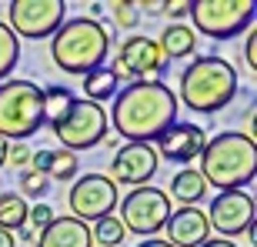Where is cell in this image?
I'll return each mask as SVG.
<instances>
[{
    "instance_id": "1",
    "label": "cell",
    "mask_w": 257,
    "mask_h": 247,
    "mask_svg": "<svg viewBox=\"0 0 257 247\" xmlns=\"http://www.w3.org/2000/svg\"><path fill=\"white\" fill-rule=\"evenodd\" d=\"M114 131L124 144H151L177 120V97L164 80H137L114 97Z\"/></svg>"
},
{
    "instance_id": "2",
    "label": "cell",
    "mask_w": 257,
    "mask_h": 247,
    "mask_svg": "<svg viewBox=\"0 0 257 247\" xmlns=\"http://www.w3.org/2000/svg\"><path fill=\"white\" fill-rule=\"evenodd\" d=\"M200 177L207 187L224 190H244L257 174V147L240 131H220L207 137L200 151Z\"/></svg>"
},
{
    "instance_id": "3",
    "label": "cell",
    "mask_w": 257,
    "mask_h": 247,
    "mask_svg": "<svg viewBox=\"0 0 257 247\" xmlns=\"http://www.w3.org/2000/svg\"><path fill=\"white\" fill-rule=\"evenodd\" d=\"M110 57V34L94 17H74L64 20L57 34L50 37V60L74 77H87L90 70L104 67Z\"/></svg>"
},
{
    "instance_id": "4",
    "label": "cell",
    "mask_w": 257,
    "mask_h": 247,
    "mask_svg": "<svg viewBox=\"0 0 257 247\" xmlns=\"http://www.w3.org/2000/svg\"><path fill=\"white\" fill-rule=\"evenodd\" d=\"M237 97V70L224 57H194L181 74V104L194 114H217Z\"/></svg>"
},
{
    "instance_id": "5",
    "label": "cell",
    "mask_w": 257,
    "mask_h": 247,
    "mask_svg": "<svg viewBox=\"0 0 257 247\" xmlns=\"http://www.w3.org/2000/svg\"><path fill=\"white\" fill-rule=\"evenodd\" d=\"M44 127V87L34 80L7 77L0 84V137L4 141H24Z\"/></svg>"
},
{
    "instance_id": "6",
    "label": "cell",
    "mask_w": 257,
    "mask_h": 247,
    "mask_svg": "<svg viewBox=\"0 0 257 247\" xmlns=\"http://www.w3.org/2000/svg\"><path fill=\"white\" fill-rule=\"evenodd\" d=\"M254 0H194L191 17L194 34L210 40H234L237 34L254 27Z\"/></svg>"
},
{
    "instance_id": "7",
    "label": "cell",
    "mask_w": 257,
    "mask_h": 247,
    "mask_svg": "<svg viewBox=\"0 0 257 247\" xmlns=\"http://www.w3.org/2000/svg\"><path fill=\"white\" fill-rule=\"evenodd\" d=\"M171 197L164 194L161 187H151V184H144V187H134L124 200H120V224L124 230L131 234H141L144 240L154 237V234H161L167 217H171Z\"/></svg>"
},
{
    "instance_id": "8",
    "label": "cell",
    "mask_w": 257,
    "mask_h": 247,
    "mask_svg": "<svg viewBox=\"0 0 257 247\" xmlns=\"http://www.w3.org/2000/svg\"><path fill=\"white\" fill-rule=\"evenodd\" d=\"M54 137L70 154L90 151V147L107 141V110L100 104H90V100H77L70 107V114L54 127Z\"/></svg>"
},
{
    "instance_id": "9",
    "label": "cell",
    "mask_w": 257,
    "mask_h": 247,
    "mask_svg": "<svg viewBox=\"0 0 257 247\" xmlns=\"http://www.w3.org/2000/svg\"><path fill=\"white\" fill-rule=\"evenodd\" d=\"M117 204H120V194L107 174H84L74 181V187L67 194L70 217L84 220V224H97L100 217H110Z\"/></svg>"
},
{
    "instance_id": "10",
    "label": "cell",
    "mask_w": 257,
    "mask_h": 247,
    "mask_svg": "<svg viewBox=\"0 0 257 247\" xmlns=\"http://www.w3.org/2000/svg\"><path fill=\"white\" fill-rule=\"evenodd\" d=\"M64 0H14L7 7V24L14 30V37H27V40H44L54 37L57 27L64 24Z\"/></svg>"
},
{
    "instance_id": "11",
    "label": "cell",
    "mask_w": 257,
    "mask_h": 247,
    "mask_svg": "<svg viewBox=\"0 0 257 247\" xmlns=\"http://www.w3.org/2000/svg\"><path fill=\"white\" fill-rule=\"evenodd\" d=\"M167 64H171V60L161 54L157 40L144 37V34H134V37H127L124 44H120L110 74H114L117 80H131V84H137V80H147V77L167 74Z\"/></svg>"
},
{
    "instance_id": "12",
    "label": "cell",
    "mask_w": 257,
    "mask_h": 247,
    "mask_svg": "<svg viewBox=\"0 0 257 247\" xmlns=\"http://www.w3.org/2000/svg\"><path fill=\"white\" fill-rule=\"evenodd\" d=\"M254 214H257V204L244 190H224V194H217V197L207 204V210H204L207 227L224 234V240L244 234V230L254 224Z\"/></svg>"
},
{
    "instance_id": "13",
    "label": "cell",
    "mask_w": 257,
    "mask_h": 247,
    "mask_svg": "<svg viewBox=\"0 0 257 247\" xmlns=\"http://www.w3.org/2000/svg\"><path fill=\"white\" fill-rule=\"evenodd\" d=\"M161 167V157L151 144H120L110 161V181L127 184V187H144L154 181V174Z\"/></svg>"
},
{
    "instance_id": "14",
    "label": "cell",
    "mask_w": 257,
    "mask_h": 247,
    "mask_svg": "<svg viewBox=\"0 0 257 247\" xmlns=\"http://www.w3.org/2000/svg\"><path fill=\"white\" fill-rule=\"evenodd\" d=\"M204 144H207L204 127H197V124H191V120H174L171 127L157 137V157L191 167L194 157H200Z\"/></svg>"
},
{
    "instance_id": "15",
    "label": "cell",
    "mask_w": 257,
    "mask_h": 247,
    "mask_svg": "<svg viewBox=\"0 0 257 247\" xmlns=\"http://www.w3.org/2000/svg\"><path fill=\"white\" fill-rule=\"evenodd\" d=\"M167 244L171 247H200L204 240H210V227H207V217L200 207H174L167 224Z\"/></svg>"
},
{
    "instance_id": "16",
    "label": "cell",
    "mask_w": 257,
    "mask_h": 247,
    "mask_svg": "<svg viewBox=\"0 0 257 247\" xmlns=\"http://www.w3.org/2000/svg\"><path fill=\"white\" fill-rule=\"evenodd\" d=\"M37 247H94L90 224L77 217H54V224L37 234Z\"/></svg>"
},
{
    "instance_id": "17",
    "label": "cell",
    "mask_w": 257,
    "mask_h": 247,
    "mask_svg": "<svg viewBox=\"0 0 257 247\" xmlns=\"http://www.w3.org/2000/svg\"><path fill=\"white\" fill-rule=\"evenodd\" d=\"M157 47H161V54L167 60H187V57L194 60V54H197V34L187 24H167L161 40H157Z\"/></svg>"
},
{
    "instance_id": "18",
    "label": "cell",
    "mask_w": 257,
    "mask_h": 247,
    "mask_svg": "<svg viewBox=\"0 0 257 247\" xmlns=\"http://www.w3.org/2000/svg\"><path fill=\"white\" fill-rule=\"evenodd\" d=\"M167 197L181 200V207H194V204H200V200L207 197V184H204V177L194 167H181L171 177V194Z\"/></svg>"
},
{
    "instance_id": "19",
    "label": "cell",
    "mask_w": 257,
    "mask_h": 247,
    "mask_svg": "<svg viewBox=\"0 0 257 247\" xmlns=\"http://www.w3.org/2000/svg\"><path fill=\"white\" fill-rule=\"evenodd\" d=\"M77 104V94L70 87L64 84H47L44 87V124H47L50 131L70 114V107Z\"/></svg>"
},
{
    "instance_id": "20",
    "label": "cell",
    "mask_w": 257,
    "mask_h": 247,
    "mask_svg": "<svg viewBox=\"0 0 257 247\" xmlns=\"http://www.w3.org/2000/svg\"><path fill=\"white\" fill-rule=\"evenodd\" d=\"M27 210L30 204L20 194H14V190H7V194H0V227L4 230H24L27 227Z\"/></svg>"
},
{
    "instance_id": "21",
    "label": "cell",
    "mask_w": 257,
    "mask_h": 247,
    "mask_svg": "<svg viewBox=\"0 0 257 247\" xmlns=\"http://www.w3.org/2000/svg\"><path fill=\"white\" fill-rule=\"evenodd\" d=\"M84 94L90 104H100V100H110L117 94V77L110 74V67H97L84 77Z\"/></svg>"
},
{
    "instance_id": "22",
    "label": "cell",
    "mask_w": 257,
    "mask_h": 247,
    "mask_svg": "<svg viewBox=\"0 0 257 247\" xmlns=\"http://www.w3.org/2000/svg\"><path fill=\"white\" fill-rule=\"evenodd\" d=\"M17 60H20V40L14 37V30L0 20V84L7 80V74H14Z\"/></svg>"
},
{
    "instance_id": "23",
    "label": "cell",
    "mask_w": 257,
    "mask_h": 247,
    "mask_svg": "<svg viewBox=\"0 0 257 247\" xmlns=\"http://www.w3.org/2000/svg\"><path fill=\"white\" fill-rule=\"evenodd\" d=\"M90 237L100 247H120V240L127 237V230H124V224L110 214V217H100L94 227H90Z\"/></svg>"
},
{
    "instance_id": "24",
    "label": "cell",
    "mask_w": 257,
    "mask_h": 247,
    "mask_svg": "<svg viewBox=\"0 0 257 247\" xmlns=\"http://www.w3.org/2000/svg\"><path fill=\"white\" fill-rule=\"evenodd\" d=\"M77 174H80V161H77V154L70 151H57L54 154V161H50V171H47V181L54 184H64V181H77Z\"/></svg>"
},
{
    "instance_id": "25",
    "label": "cell",
    "mask_w": 257,
    "mask_h": 247,
    "mask_svg": "<svg viewBox=\"0 0 257 247\" xmlns=\"http://www.w3.org/2000/svg\"><path fill=\"white\" fill-rule=\"evenodd\" d=\"M17 184H20V197L27 200H44L50 194V187H54V184L47 181V177H44V174H37V171H20V177H17Z\"/></svg>"
},
{
    "instance_id": "26",
    "label": "cell",
    "mask_w": 257,
    "mask_h": 247,
    "mask_svg": "<svg viewBox=\"0 0 257 247\" xmlns=\"http://www.w3.org/2000/svg\"><path fill=\"white\" fill-rule=\"evenodd\" d=\"M54 217H57V210L50 207V204H30L27 210V230H34V234H40V230H47L50 224H54Z\"/></svg>"
},
{
    "instance_id": "27",
    "label": "cell",
    "mask_w": 257,
    "mask_h": 247,
    "mask_svg": "<svg viewBox=\"0 0 257 247\" xmlns=\"http://www.w3.org/2000/svg\"><path fill=\"white\" fill-rule=\"evenodd\" d=\"M110 14H114L117 27H137V20H141V7L131 4V0H117L114 7H110Z\"/></svg>"
},
{
    "instance_id": "28",
    "label": "cell",
    "mask_w": 257,
    "mask_h": 247,
    "mask_svg": "<svg viewBox=\"0 0 257 247\" xmlns=\"http://www.w3.org/2000/svg\"><path fill=\"white\" fill-rule=\"evenodd\" d=\"M7 164H14V167H20V171H27L30 167V147L24 141H14L7 151Z\"/></svg>"
},
{
    "instance_id": "29",
    "label": "cell",
    "mask_w": 257,
    "mask_h": 247,
    "mask_svg": "<svg viewBox=\"0 0 257 247\" xmlns=\"http://www.w3.org/2000/svg\"><path fill=\"white\" fill-rule=\"evenodd\" d=\"M164 14L174 24H181L184 17H191V0H164Z\"/></svg>"
},
{
    "instance_id": "30",
    "label": "cell",
    "mask_w": 257,
    "mask_h": 247,
    "mask_svg": "<svg viewBox=\"0 0 257 247\" xmlns=\"http://www.w3.org/2000/svg\"><path fill=\"white\" fill-rule=\"evenodd\" d=\"M50 161H54V151H34V154H30V171H37V174L47 177Z\"/></svg>"
},
{
    "instance_id": "31",
    "label": "cell",
    "mask_w": 257,
    "mask_h": 247,
    "mask_svg": "<svg viewBox=\"0 0 257 247\" xmlns=\"http://www.w3.org/2000/svg\"><path fill=\"white\" fill-rule=\"evenodd\" d=\"M244 57H247V67H250V70H257V34H254V27L247 30V44H244Z\"/></svg>"
},
{
    "instance_id": "32",
    "label": "cell",
    "mask_w": 257,
    "mask_h": 247,
    "mask_svg": "<svg viewBox=\"0 0 257 247\" xmlns=\"http://www.w3.org/2000/svg\"><path fill=\"white\" fill-rule=\"evenodd\" d=\"M200 247H237L234 240H224V237H210V240H204Z\"/></svg>"
},
{
    "instance_id": "33",
    "label": "cell",
    "mask_w": 257,
    "mask_h": 247,
    "mask_svg": "<svg viewBox=\"0 0 257 247\" xmlns=\"http://www.w3.org/2000/svg\"><path fill=\"white\" fill-rule=\"evenodd\" d=\"M0 247H17V237H14L10 230H4V227H0Z\"/></svg>"
},
{
    "instance_id": "34",
    "label": "cell",
    "mask_w": 257,
    "mask_h": 247,
    "mask_svg": "<svg viewBox=\"0 0 257 247\" xmlns=\"http://www.w3.org/2000/svg\"><path fill=\"white\" fill-rule=\"evenodd\" d=\"M137 247H171V244H167L164 237H147V240H141Z\"/></svg>"
},
{
    "instance_id": "35",
    "label": "cell",
    "mask_w": 257,
    "mask_h": 247,
    "mask_svg": "<svg viewBox=\"0 0 257 247\" xmlns=\"http://www.w3.org/2000/svg\"><path fill=\"white\" fill-rule=\"evenodd\" d=\"M144 10H147V14H164V4L161 0H151V4H144Z\"/></svg>"
},
{
    "instance_id": "36",
    "label": "cell",
    "mask_w": 257,
    "mask_h": 247,
    "mask_svg": "<svg viewBox=\"0 0 257 247\" xmlns=\"http://www.w3.org/2000/svg\"><path fill=\"white\" fill-rule=\"evenodd\" d=\"M7 151H10V141H4V137H0V167L7 164Z\"/></svg>"
},
{
    "instance_id": "37",
    "label": "cell",
    "mask_w": 257,
    "mask_h": 247,
    "mask_svg": "<svg viewBox=\"0 0 257 247\" xmlns=\"http://www.w3.org/2000/svg\"><path fill=\"white\" fill-rule=\"evenodd\" d=\"M20 240H27V244H30V240H37V234H34V230H27V227H24V230H20Z\"/></svg>"
}]
</instances>
